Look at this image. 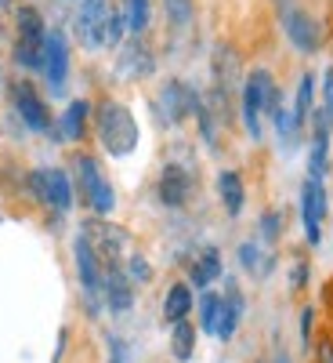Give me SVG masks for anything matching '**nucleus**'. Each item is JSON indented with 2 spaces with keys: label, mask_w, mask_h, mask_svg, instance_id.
Segmentation results:
<instances>
[{
  "label": "nucleus",
  "mask_w": 333,
  "mask_h": 363,
  "mask_svg": "<svg viewBox=\"0 0 333 363\" xmlns=\"http://www.w3.org/2000/svg\"><path fill=\"white\" fill-rule=\"evenodd\" d=\"M305 284H308V262H305V258H297V265H293V277H290V287H293V291H300Z\"/></svg>",
  "instance_id": "obj_35"
},
{
  "label": "nucleus",
  "mask_w": 333,
  "mask_h": 363,
  "mask_svg": "<svg viewBox=\"0 0 333 363\" xmlns=\"http://www.w3.org/2000/svg\"><path fill=\"white\" fill-rule=\"evenodd\" d=\"M199 330H203V335H214L218 338V327H221V313H225V298L218 294V291H203L199 294Z\"/></svg>",
  "instance_id": "obj_24"
},
{
  "label": "nucleus",
  "mask_w": 333,
  "mask_h": 363,
  "mask_svg": "<svg viewBox=\"0 0 333 363\" xmlns=\"http://www.w3.org/2000/svg\"><path fill=\"white\" fill-rule=\"evenodd\" d=\"M239 265H243L250 277H268L271 269H276V258L271 255H261V247L254 244V240H247V244H239Z\"/></svg>",
  "instance_id": "obj_25"
},
{
  "label": "nucleus",
  "mask_w": 333,
  "mask_h": 363,
  "mask_svg": "<svg viewBox=\"0 0 333 363\" xmlns=\"http://www.w3.org/2000/svg\"><path fill=\"white\" fill-rule=\"evenodd\" d=\"M326 215H329V200H326L322 182L319 178H305V186H300V222H305V236H308L312 247L322 244Z\"/></svg>",
  "instance_id": "obj_12"
},
{
  "label": "nucleus",
  "mask_w": 333,
  "mask_h": 363,
  "mask_svg": "<svg viewBox=\"0 0 333 363\" xmlns=\"http://www.w3.org/2000/svg\"><path fill=\"white\" fill-rule=\"evenodd\" d=\"M105 342H109V363H127V345H124V338L109 335Z\"/></svg>",
  "instance_id": "obj_33"
},
{
  "label": "nucleus",
  "mask_w": 333,
  "mask_h": 363,
  "mask_svg": "<svg viewBox=\"0 0 333 363\" xmlns=\"http://www.w3.org/2000/svg\"><path fill=\"white\" fill-rule=\"evenodd\" d=\"M105 306H109L116 316H124V313L134 306V284H131V277H127L124 265L105 269Z\"/></svg>",
  "instance_id": "obj_17"
},
{
  "label": "nucleus",
  "mask_w": 333,
  "mask_h": 363,
  "mask_svg": "<svg viewBox=\"0 0 333 363\" xmlns=\"http://www.w3.org/2000/svg\"><path fill=\"white\" fill-rule=\"evenodd\" d=\"M8 4H11V0H0V8H8Z\"/></svg>",
  "instance_id": "obj_38"
},
{
  "label": "nucleus",
  "mask_w": 333,
  "mask_h": 363,
  "mask_svg": "<svg viewBox=\"0 0 333 363\" xmlns=\"http://www.w3.org/2000/svg\"><path fill=\"white\" fill-rule=\"evenodd\" d=\"M218 277H221V251H218V247H203V251L192 258V265H189V284L206 291Z\"/></svg>",
  "instance_id": "obj_19"
},
{
  "label": "nucleus",
  "mask_w": 333,
  "mask_h": 363,
  "mask_svg": "<svg viewBox=\"0 0 333 363\" xmlns=\"http://www.w3.org/2000/svg\"><path fill=\"white\" fill-rule=\"evenodd\" d=\"M73 255H76V277H80V291H83V301H87V313L98 316L102 306H105V265L95 255V247L87 244L83 233H76V240H73Z\"/></svg>",
  "instance_id": "obj_6"
},
{
  "label": "nucleus",
  "mask_w": 333,
  "mask_h": 363,
  "mask_svg": "<svg viewBox=\"0 0 333 363\" xmlns=\"http://www.w3.org/2000/svg\"><path fill=\"white\" fill-rule=\"evenodd\" d=\"M167 18L174 29H189L192 26V11H196V0H163Z\"/></svg>",
  "instance_id": "obj_26"
},
{
  "label": "nucleus",
  "mask_w": 333,
  "mask_h": 363,
  "mask_svg": "<svg viewBox=\"0 0 333 363\" xmlns=\"http://www.w3.org/2000/svg\"><path fill=\"white\" fill-rule=\"evenodd\" d=\"M243 69H239V55L232 44H218L214 55H210V95H206V106L214 113L221 124H232V109H235V99H243Z\"/></svg>",
  "instance_id": "obj_1"
},
{
  "label": "nucleus",
  "mask_w": 333,
  "mask_h": 363,
  "mask_svg": "<svg viewBox=\"0 0 333 363\" xmlns=\"http://www.w3.org/2000/svg\"><path fill=\"white\" fill-rule=\"evenodd\" d=\"M80 233L87 236V244L95 247V255L102 258V265H105V269L124 265V255H127V244H131L127 229L109 225V222H102V218H90V222H83V229H80Z\"/></svg>",
  "instance_id": "obj_10"
},
{
  "label": "nucleus",
  "mask_w": 333,
  "mask_h": 363,
  "mask_svg": "<svg viewBox=\"0 0 333 363\" xmlns=\"http://www.w3.org/2000/svg\"><path fill=\"white\" fill-rule=\"evenodd\" d=\"M44 40L47 26L33 4H22L15 11V62L22 69H44Z\"/></svg>",
  "instance_id": "obj_4"
},
{
  "label": "nucleus",
  "mask_w": 333,
  "mask_h": 363,
  "mask_svg": "<svg viewBox=\"0 0 333 363\" xmlns=\"http://www.w3.org/2000/svg\"><path fill=\"white\" fill-rule=\"evenodd\" d=\"M192 193H196V174H192V167L174 164V160H170V164L160 171V182H156V200H160L163 207L177 211V207H185V203L192 200Z\"/></svg>",
  "instance_id": "obj_13"
},
{
  "label": "nucleus",
  "mask_w": 333,
  "mask_h": 363,
  "mask_svg": "<svg viewBox=\"0 0 333 363\" xmlns=\"http://www.w3.org/2000/svg\"><path fill=\"white\" fill-rule=\"evenodd\" d=\"M192 306H196V298H192V284L177 280V284H170V287H167V298H163V320H167V323L189 320Z\"/></svg>",
  "instance_id": "obj_22"
},
{
  "label": "nucleus",
  "mask_w": 333,
  "mask_h": 363,
  "mask_svg": "<svg viewBox=\"0 0 333 363\" xmlns=\"http://www.w3.org/2000/svg\"><path fill=\"white\" fill-rule=\"evenodd\" d=\"M11 106H15L18 120L29 131H37V135H51L54 131V116H51L47 102L40 99V91L29 80H15L11 84Z\"/></svg>",
  "instance_id": "obj_9"
},
{
  "label": "nucleus",
  "mask_w": 333,
  "mask_h": 363,
  "mask_svg": "<svg viewBox=\"0 0 333 363\" xmlns=\"http://www.w3.org/2000/svg\"><path fill=\"white\" fill-rule=\"evenodd\" d=\"M247 313V301H243V291H239L235 280H228V291H225V313H221V327H218V338L221 342H232V335L239 330V320Z\"/></svg>",
  "instance_id": "obj_20"
},
{
  "label": "nucleus",
  "mask_w": 333,
  "mask_h": 363,
  "mask_svg": "<svg viewBox=\"0 0 333 363\" xmlns=\"http://www.w3.org/2000/svg\"><path fill=\"white\" fill-rule=\"evenodd\" d=\"M124 33H127V11L124 8H112L109 11V26H105V44L109 48H119V44H124Z\"/></svg>",
  "instance_id": "obj_29"
},
{
  "label": "nucleus",
  "mask_w": 333,
  "mask_h": 363,
  "mask_svg": "<svg viewBox=\"0 0 333 363\" xmlns=\"http://www.w3.org/2000/svg\"><path fill=\"white\" fill-rule=\"evenodd\" d=\"M51 84V91H62L66 77H69V44L62 29H51L47 40H44V69H40Z\"/></svg>",
  "instance_id": "obj_15"
},
{
  "label": "nucleus",
  "mask_w": 333,
  "mask_h": 363,
  "mask_svg": "<svg viewBox=\"0 0 333 363\" xmlns=\"http://www.w3.org/2000/svg\"><path fill=\"white\" fill-rule=\"evenodd\" d=\"M196 335H199V327L192 320H177L170 323V356L177 363H189L196 356Z\"/></svg>",
  "instance_id": "obj_23"
},
{
  "label": "nucleus",
  "mask_w": 333,
  "mask_h": 363,
  "mask_svg": "<svg viewBox=\"0 0 333 363\" xmlns=\"http://www.w3.org/2000/svg\"><path fill=\"white\" fill-rule=\"evenodd\" d=\"M199 109V91L189 80H167L156 95V113L163 124H181L185 116H196Z\"/></svg>",
  "instance_id": "obj_11"
},
{
  "label": "nucleus",
  "mask_w": 333,
  "mask_h": 363,
  "mask_svg": "<svg viewBox=\"0 0 333 363\" xmlns=\"http://www.w3.org/2000/svg\"><path fill=\"white\" fill-rule=\"evenodd\" d=\"M315 363H333V335H322L315 345Z\"/></svg>",
  "instance_id": "obj_34"
},
{
  "label": "nucleus",
  "mask_w": 333,
  "mask_h": 363,
  "mask_svg": "<svg viewBox=\"0 0 333 363\" xmlns=\"http://www.w3.org/2000/svg\"><path fill=\"white\" fill-rule=\"evenodd\" d=\"M312 323H315V309H305L300 313V342L312 345Z\"/></svg>",
  "instance_id": "obj_36"
},
{
  "label": "nucleus",
  "mask_w": 333,
  "mask_h": 363,
  "mask_svg": "<svg viewBox=\"0 0 333 363\" xmlns=\"http://www.w3.org/2000/svg\"><path fill=\"white\" fill-rule=\"evenodd\" d=\"M257 229H261L264 244H276V240L283 236V215H279V211H264L261 222H257Z\"/></svg>",
  "instance_id": "obj_30"
},
{
  "label": "nucleus",
  "mask_w": 333,
  "mask_h": 363,
  "mask_svg": "<svg viewBox=\"0 0 333 363\" xmlns=\"http://www.w3.org/2000/svg\"><path fill=\"white\" fill-rule=\"evenodd\" d=\"M25 186H29V193L37 196V203L54 207L58 215H69L73 203H76V186H73V178L62 167H37V171H29Z\"/></svg>",
  "instance_id": "obj_7"
},
{
  "label": "nucleus",
  "mask_w": 333,
  "mask_h": 363,
  "mask_svg": "<svg viewBox=\"0 0 333 363\" xmlns=\"http://www.w3.org/2000/svg\"><path fill=\"white\" fill-rule=\"evenodd\" d=\"M109 0H83L76 11V37L83 48L98 51L105 48V26H109Z\"/></svg>",
  "instance_id": "obj_14"
},
{
  "label": "nucleus",
  "mask_w": 333,
  "mask_h": 363,
  "mask_svg": "<svg viewBox=\"0 0 333 363\" xmlns=\"http://www.w3.org/2000/svg\"><path fill=\"white\" fill-rule=\"evenodd\" d=\"M218 196L225 203V211L232 218L243 215V203H247V186H243V174L239 171H221L218 174Z\"/></svg>",
  "instance_id": "obj_21"
},
{
  "label": "nucleus",
  "mask_w": 333,
  "mask_h": 363,
  "mask_svg": "<svg viewBox=\"0 0 333 363\" xmlns=\"http://www.w3.org/2000/svg\"><path fill=\"white\" fill-rule=\"evenodd\" d=\"M124 269H127L131 284H148V280H153V265H148V262H145L141 255H127Z\"/></svg>",
  "instance_id": "obj_31"
},
{
  "label": "nucleus",
  "mask_w": 333,
  "mask_h": 363,
  "mask_svg": "<svg viewBox=\"0 0 333 363\" xmlns=\"http://www.w3.org/2000/svg\"><path fill=\"white\" fill-rule=\"evenodd\" d=\"M66 342H69V330L62 327V330H58V345H54V356H51V363H62V356H66Z\"/></svg>",
  "instance_id": "obj_37"
},
{
  "label": "nucleus",
  "mask_w": 333,
  "mask_h": 363,
  "mask_svg": "<svg viewBox=\"0 0 333 363\" xmlns=\"http://www.w3.org/2000/svg\"><path fill=\"white\" fill-rule=\"evenodd\" d=\"M322 109H326V116L333 120V66L322 73Z\"/></svg>",
  "instance_id": "obj_32"
},
{
  "label": "nucleus",
  "mask_w": 333,
  "mask_h": 363,
  "mask_svg": "<svg viewBox=\"0 0 333 363\" xmlns=\"http://www.w3.org/2000/svg\"><path fill=\"white\" fill-rule=\"evenodd\" d=\"M276 4V15H279V26L286 40L300 51V55H315L322 48V26L319 18H312L305 8H300V0H271Z\"/></svg>",
  "instance_id": "obj_5"
},
{
  "label": "nucleus",
  "mask_w": 333,
  "mask_h": 363,
  "mask_svg": "<svg viewBox=\"0 0 333 363\" xmlns=\"http://www.w3.org/2000/svg\"><path fill=\"white\" fill-rule=\"evenodd\" d=\"M87 116H90V102H83V99L69 102V109L62 113V120H58V128L51 131L54 142H80L83 131H87Z\"/></svg>",
  "instance_id": "obj_18"
},
{
  "label": "nucleus",
  "mask_w": 333,
  "mask_h": 363,
  "mask_svg": "<svg viewBox=\"0 0 333 363\" xmlns=\"http://www.w3.org/2000/svg\"><path fill=\"white\" fill-rule=\"evenodd\" d=\"M116 69L124 73V77H148V73L156 69V58H153V51H148L145 37H131L127 44H119Z\"/></svg>",
  "instance_id": "obj_16"
},
{
  "label": "nucleus",
  "mask_w": 333,
  "mask_h": 363,
  "mask_svg": "<svg viewBox=\"0 0 333 363\" xmlns=\"http://www.w3.org/2000/svg\"><path fill=\"white\" fill-rule=\"evenodd\" d=\"M95 128H98V142L109 157H131L138 149V120L124 102H116V99L98 102Z\"/></svg>",
  "instance_id": "obj_2"
},
{
  "label": "nucleus",
  "mask_w": 333,
  "mask_h": 363,
  "mask_svg": "<svg viewBox=\"0 0 333 363\" xmlns=\"http://www.w3.org/2000/svg\"><path fill=\"white\" fill-rule=\"evenodd\" d=\"M127 29L134 37H141L145 29H148V0H127Z\"/></svg>",
  "instance_id": "obj_28"
},
{
  "label": "nucleus",
  "mask_w": 333,
  "mask_h": 363,
  "mask_svg": "<svg viewBox=\"0 0 333 363\" xmlns=\"http://www.w3.org/2000/svg\"><path fill=\"white\" fill-rule=\"evenodd\" d=\"M196 124H199V135L210 149H218V116L210 113L206 99H199V109H196Z\"/></svg>",
  "instance_id": "obj_27"
},
{
  "label": "nucleus",
  "mask_w": 333,
  "mask_h": 363,
  "mask_svg": "<svg viewBox=\"0 0 333 363\" xmlns=\"http://www.w3.org/2000/svg\"><path fill=\"white\" fill-rule=\"evenodd\" d=\"M73 167H76V193L83 196V203L95 211L98 218H109L116 211V189H112V182L105 178L102 164L90 153H76Z\"/></svg>",
  "instance_id": "obj_3"
},
{
  "label": "nucleus",
  "mask_w": 333,
  "mask_h": 363,
  "mask_svg": "<svg viewBox=\"0 0 333 363\" xmlns=\"http://www.w3.org/2000/svg\"><path fill=\"white\" fill-rule=\"evenodd\" d=\"M279 91L276 77H271L268 69H250L247 80H243V99H239V113H243V128L254 142H261V116H264V106L268 99Z\"/></svg>",
  "instance_id": "obj_8"
}]
</instances>
